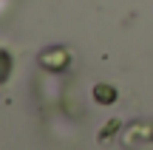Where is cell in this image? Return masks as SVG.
<instances>
[{
    "mask_svg": "<svg viewBox=\"0 0 153 150\" xmlns=\"http://www.w3.org/2000/svg\"><path fill=\"white\" fill-rule=\"evenodd\" d=\"M91 96H94V102H97V105H114L116 102V88L114 85H108V82H97L91 88Z\"/></svg>",
    "mask_w": 153,
    "mask_h": 150,
    "instance_id": "2",
    "label": "cell"
},
{
    "mask_svg": "<svg viewBox=\"0 0 153 150\" xmlns=\"http://www.w3.org/2000/svg\"><path fill=\"white\" fill-rule=\"evenodd\" d=\"M11 71H14V57L9 54V48L0 45V88L11 79Z\"/></svg>",
    "mask_w": 153,
    "mask_h": 150,
    "instance_id": "3",
    "label": "cell"
},
{
    "mask_svg": "<svg viewBox=\"0 0 153 150\" xmlns=\"http://www.w3.org/2000/svg\"><path fill=\"white\" fill-rule=\"evenodd\" d=\"M40 68H45V71L51 74H62L68 65H71V51L65 48V45H48V48L40 51Z\"/></svg>",
    "mask_w": 153,
    "mask_h": 150,
    "instance_id": "1",
    "label": "cell"
},
{
    "mask_svg": "<svg viewBox=\"0 0 153 150\" xmlns=\"http://www.w3.org/2000/svg\"><path fill=\"white\" fill-rule=\"evenodd\" d=\"M119 119H111V122H105V128L102 130H99V136H97V142H99V145H105V142H108V139H114V133H116V130H119Z\"/></svg>",
    "mask_w": 153,
    "mask_h": 150,
    "instance_id": "4",
    "label": "cell"
}]
</instances>
